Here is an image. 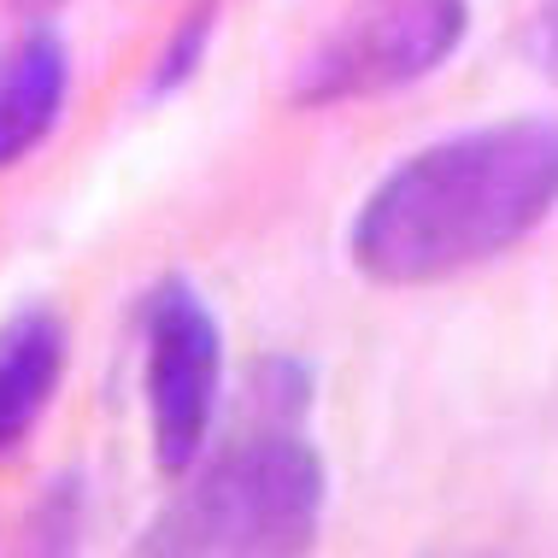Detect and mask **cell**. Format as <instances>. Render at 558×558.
I'll return each instance as SVG.
<instances>
[{
    "label": "cell",
    "mask_w": 558,
    "mask_h": 558,
    "mask_svg": "<svg viewBox=\"0 0 558 558\" xmlns=\"http://www.w3.org/2000/svg\"><path fill=\"white\" fill-rule=\"evenodd\" d=\"M558 213V118L530 112L417 147L353 213L347 253L383 289H429L523 247Z\"/></svg>",
    "instance_id": "1"
},
{
    "label": "cell",
    "mask_w": 558,
    "mask_h": 558,
    "mask_svg": "<svg viewBox=\"0 0 558 558\" xmlns=\"http://www.w3.org/2000/svg\"><path fill=\"white\" fill-rule=\"evenodd\" d=\"M324 459L289 429H259L183 476L130 558H306L324 530Z\"/></svg>",
    "instance_id": "2"
},
{
    "label": "cell",
    "mask_w": 558,
    "mask_h": 558,
    "mask_svg": "<svg viewBox=\"0 0 558 558\" xmlns=\"http://www.w3.org/2000/svg\"><path fill=\"white\" fill-rule=\"evenodd\" d=\"M471 29V0H353L294 77L300 107L376 100L429 77Z\"/></svg>",
    "instance_id": "3"
},
{
    "label": "cell",
    "mask_w": 558,
    "mask_h": 558,
    "mask_svg": "<svg viewBox=\"0 0 558 558\" xmlns=\"http://www.w3.org/2000/svg\"><path fill=\"white\" fill-rule=\"evenodd\" d=\"M142 395L154 464L165 476H189L213 441L223 405V329L189 282H165L142 318Z\"/></svg>",
    "instance_id": "4"
},
{
    "label": "cell",
    "mask_w": 558,
    "mask_h": 558,
    "mask_svg": "<svg viewBox=\"0 0 558 558\" xmlns=\"http://www.w3.org/2000/svg\"><path fill=\"white\" fill-rule=\"evenodd\" d=\"M65 324L48 306H24L0 324V459L36 429L65 376Z\"/></svg>",
    "instance_id": "5"
},
{
    "label": "cell",
    "mask_w": 558,
    "mask_h": 558,
    "mask_svg": "<svg viewBox=\"0 0 558 558\" xmlns=\"http://www.w3.org/2000/svg\"><path fill=\"white\" fill-rule=\"evenodd\" d=\"M71 88V59L65 41L36 29L19 48L0 53V171H12L53 135L59 112H65Z\"/></svg>",
    "instance_id": "6"
},
{
    "label": "cell",
    "mask_w": 558,
    "mask_h": 558,
    "mask_svg": "<svg viewBox=\"0 0 558 558\" xmlns=\"http://www.w3.org/2000/svg\"><path fill=\"white\" fill-rule=\"evenodd\" d=\"M206 41H213V0H201V7L189 12V24L171 36V48L159 53V71H154V88L159 95H171V88H183L194 71H201V53Z\"/></svg>",
    "instance_id": "7"
},
{
    "label": "cell",
    "mask_w": 558,
    "mask_h": 558,
    "mask_svg": "<svg viewBox=\"0 0 558 558\" xmlns=\"http://www.w3.org/2000/svg\"><path fill=\"white\" fill-rule=\"evenodd\" d=\"M530 53L541 65V77L558 83V0H541L535 19H530Z\"/></svg>",
    "instance_id": "8"
},
{
    "label": "cell",
    "mask_w": 558,
    "mask_h": 558,
    "mask_svg": "<svg viewBox=\"0 0 558 558\" xmlns=\"http://www.w3.org/2000/svg\"><path fill=\"white\" fill-rule=\"evenodd\" d=\"M29 7H53V0H29Z\"/></svg>",
    "instance_id": "9"
}]
</instances>
